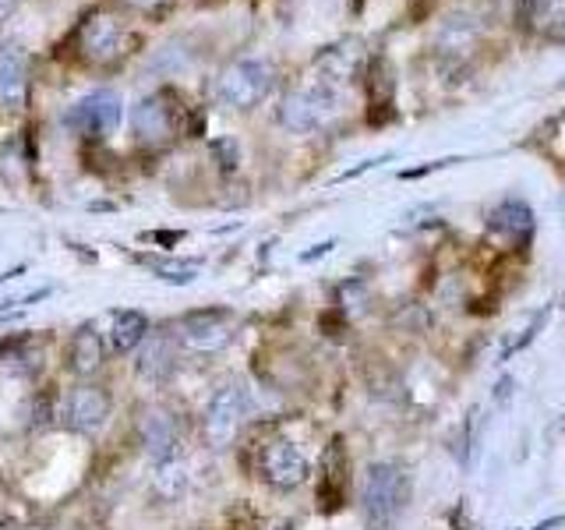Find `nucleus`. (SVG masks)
I'll return each mask as SVG.
<instances>
[{"label": "nucleus", "instance_id": "nucleus-1", "mask_svg": "<svg viewBox=\"0 0 565 530\" xmlns=\"http://www.w3.org/2000/svg\"><path fill=\"white\" fill-rule=\"evenodd\" d=\"M406 499H411V481H406L399 464H393V459L367 464L361 485V512L367 530H396Z\"/></svg>", "mask_w": 565, "mask_h": 530}, {"label": "nucleus", "instance_id": "nucleus-2", "mask_svg": "<svg viewBox=\"0 0 565 530\" xmlns=\"http://www.w3.org/2000/svg\"><path fill=\"white\" fill-rule=\"evenodd\" d=\"M135 43H138V35L131 32V25L106 8L88 11L78 25V53H82L85 64L114 67L128 57V53L135 50Z\"/></svg>", "mask_w": 565, "mask_h": 530}, {"label": "nucleus", "instance_id": "nucleus-3", "mask_svg": "<svg viewBox=\"0 0 565 530\" xmlns=\"http://www.w3.org/2000/svg\"><path fill=\"white\" fill-rule=\"evenodd\" d=\"M335 110H340V93H335V85L329 78H315L311 85L294 88V93L282 96L279 124L294 135H311L318 128H326V124L335 117Z\"/></svg>", "mask_w": 565, "mask_h": 530}, {"label": "nucleus", "instance_id": "nucleus-4", "mask_svg": "<svg viewBox=\"0 0 565 530\" xmlns=\"http://www.w3.org/2000/svg\"><path fill=\"white\" fill-rule=\"evenodd\" d=\"M276 71L269 61L244 57L223 67V75L216 78V99L226 110H255V106L273 93Z\"/></svg>", "mask_w": 565, "mask_h": 530}, {"label": "nucleus", "instance_id": "nucleus-5", "mask_svg": "<svg viewBox=\"0 0 565 530\" xmlns=\"http://www.w3.org/2000/svg\"><path fill=\"white\" fill-rule=\"evenodd\" d=\"M247 421V389L241 382H226L212 393L202 414V438L209 449H230Z\"/></svg>", "mask_w": 565, "mask_h": 530}, {"label": "nucleus", "instance_id": "nucleus-6", "mask_svg": "<svg viewBox=\"0 0 565 530\" xmlns=\"http://www.w3.org/2000/svg\"><path fill=\"white\" fill-rule=\"evenodd\" d=\"M258 477L276 491H297L311 477V459L294 438H269L258 446Z\"/></svg>", "mask_w": 565, "mask_h": 530}, {"label": "nucleus", "instance_id": "nucleus-7", "mask_svg": "<svg viewBox=\"0 0 565 530\" xmlns=\"http://www.w3.org/2000/svg\"><path fill=\"white\" fill-rule=\"evenodd\" d=\"M131 124H135L138 146L163 149L181 135V106H177L173 93H152L146 99H138Z\"/></svg>", "mask_w": 565, "mask_h": 530}, {"label": "nucleus", "instance_id": "nucleus-8", "mask_svg": "<svg viewBox=\"0 0 565 530\" xmlns=\"http://www.w3.org/2000/svg\"><path fill=\"white\" fill-rule=\"evenodd\" d=\"M230 340H234V315L226 308L188 311L177 322V343L191 353H220Z\"/></svg>", "mask_w": 565, "mask_h": 530}, {"label": "nucleus", "instance_id": "nucleus-9", "mask_svg": "<svg viewBox=\"0 0 565 530\" xmlns=\"http://www.w3.org/2000/svg\"><path fill=\"white\" fill-rule=\"evenodd\" d=\"M120 114H124V106L114 88H96V93L82 96L75 106H71L64 120L71 131L88 135V138H103V135L117 131Z\"/></svg>", "mask_w": 565, "mask_h": 530}, {"label": "nucleus", "instance_id": "nucleus-10", "mask_svg": "<svg viewBox=\"0 0 565 530\" xmlns=\"http://www.w3.org/2000/svg\"><path fill=\"white\" fill-rule=\"evenodd\" d=\"M110 393L99 385H78L71 389L64 406H61V421L64 428L78 432V435H96L106 421H110Z\"/></svg>", "mask_w": 565, "mask_h": 530}, {"label": "nucleus", "instance_id": "nucleus-11", "mask_svg": "<svg viewBox=\"0 0 565 530\" xmlns=\"http://www.w3.org/2000/svg\"><path fill=\"white\" fill-rule=\"evenodd\" d=\"M318 509L335 512L343 509L347 491H350V459L343 453V442L332 438V446L322 456V467H318Z\"/></svg>", "mask_w": 565, "mask_h": 530}, {"label": "nucleus", "instance_id": "nucleus-12", "mask_svg": "<svg viewBox=\"0 0 565 530\" xmlns=\"http://www.w3.org/2000/svg\"><path fill=\"white\" fill-rule=\"evenodd\" d=\"M141 432V446L156 459V464H170L177 459V446H181V428H177V417L167 406H149L138 421Z\"/></svg>", "mask_w": 565, "mask_h": 530}, {"label": "nucleus", "instance_id": "nucleus-13", "mask_svg": "<svg viewBox=\"0 0 565 530\" xmlns=\"http://www.w3.org/2000/svg\"><path fill=\"white\" fill-rule=\"evenodd\" d=\"M29 103V57L11 43H0V110H22Z\"/></svg>", "mask_w": 565, "mask_h": 530}, {"label": "nucleus", "instance_id": "nucleus-14", "mask_svg": "<svg viewBox=\"0 0 565 530\" xmlns=\"http://www.w3.org/2000/svg\"><path fill=\"white\" fill-rule=\"evenodd\" d=\"M435 46L441 57H452V61L470 57V53L481 46V25H477L470 14H452L441 22Z\"/></svg>", "mask_w": 565, "mask_h": 530}, {"label": "nucleus", "instance_id": "nucleus-15", "mask_svg": "<svg viewBox=\"0 0 565 530\" xmlns=\"http://www.w3.org/2000/svg\"><path fill=\"white\" fill-rule=\"evenodd\" d=\"M173 340H177V332H149L146 336V343H141L138 350V375L141 379H149V382H163L170 379V371H173V361H177V353H173Z\"/></svg>", "mask_w": 565, "mask_h": 530}, {"label": "nucleus", "instance_id": "nucleus-16", "mask_svg": "<svg viewBox=\"0 0 565 530\" xmlns=\"http://www.w3.org/2000/svg\"><path fill=\"white\" fill-rule=\"evenodd\" d=\"M488 230L494 234H505L509 241L526 244L530 234H534V212H530L526 202L520 199H505L488 212Z\"/></svg>", "mask_w": 565, "mask_h": 530}, {"label": "nucleus", "instance_id": "nucleus-17", "mask_svg": "<svg viewBox=\"0 0 565 530\" xmlns=\"http://www.w3.org/2000/svg\"><path fill=\"white\" fill-rule=\"evenodd\" d=\"M103 361H106L103 336L93 326H82L67 343V368L75 371V375L88 379V375H96V371L103 368Z\"/></svg>", "mask_w": 565, "mask_h": 530}, {"label": "nucleus", "instance_id": "nucleus-18", "mask_svg": "<svg viewBox=\"0 0 565 530\" xmlns=\"http://www.w3.org/2000/svg\"><path fill=\"white\" fill-rule=\"evenodd\" d=\"M149 336V318L135 311V308H124L114 311V322H110V350L114 353H131L135 347L146 343Z\"/></svg>", "mask_w": 565, "mask_h": 530}, {"label": "nucleus", "instance_id": "nucleus-19", "mask_svg": "<svg viewBox=\"0 0 565 530\" xmlns=\"http://www.w3.org/2000/svg\"><path fill=\"white\" fill-rule=\"evenodd\" d=\"M526 25L534 32H541V35L562 40V35H565V0H530Z\"/></svg>", "mask_w": 565, "mask_h": 530}, {"label": "nucleus", "instance_id": "nucleus-20", "mask_svg": "<svg viewBox=\"0 0 565 530\" xmlns=\"http://www.w3.org/2000/svg\"><path fill=\"white\" fill-rule=\"evenodd\" d=\"M0 364L8 371H18V375H35L43 368V347L35 340H14L0 350Z\"/></svg>", "mask_w": 565, "mask_h": 530}, {"label": "nucleus", "instance_id": "nucleus-21", "mask_svg": "<svg viewBox=\"0 0 565 530\" xmlns=\"http://www.w3.org/2000/svg\"><path fill=\"white\" fill-rule=\"evenodd\" d=\"M188 485H191V474H188V467L181 464V459H170V464H159V470H156V491L163 495V499H181V495L188 491Z\"/></svg>", "mask_w": 565, "mask_h": 530}, {"label": "nucleus", "instance_id": "nucleus-22", "mask_svg": "<svg viewBox=\"0 0 565 530\" xmlns=\"http://www.w3.org/2000/svg\"><path fill=\"white\" fill-rule=\"evenodd\" d=\"M152 273L167 283H177V287H188V283L199 276V265L194 262H152Z\"/></svg>", "mask_w": 565, "mask_h": 530}, {"label": "nucleus", "instance_id": "nucleus-23", "mask_svg": "<svg viewBox=\"0 0 565 530\" xmlns=\"http://www.w3.org/2000/svg\"><path fill=\"white\" fill-rule=\"evenodd\" d=\"M364 305H367V287H364V283H358V279L343 283V287H340V311H343V318L364 311Z\"/></svg>", "mask_w": 565, "mask_h": 530}, {"label": "nucleus", "instance_id": "nucleus-24", "mask_svg": "<svg viewBox=\"0 0 565 530\" xmlns=\"http://www.w3.org/2000/svg\"><path fill=\"white\" fill-rule=\"evenodd\" d=\"M544 322H547V308L534 315V322H530V326H526V332L520 336V340H516V343H512V347L505 350V358H509V353H512V350H526L530 343H534V336L541 332V326H544Z\"/></svg>", "mask_w": 565, "mask_h": 530}, {"label": "nucleus", "instance_id": "nucleus-25", "mask_svg": "<svg viewBox=\"0 0 565 530\" xmlns=\"http://www.w3.org/2000/svg\"><path fill=\"white\" fill-rule=\"evenodd\" d=\"M212 152L223 156V170H234L237 167V141L234 138H220V141H212Z\"/></svg>", "mask_w": 565, "mask_h": 530}, {"label": "nucleus", "instance_id": "nucleus-26", "mask_svg": "<svg viewBox=\"0 0 565 530\" xmlns=\"http://www.w3.org/2000/svg\"><path fill=\"white\" fill-rule=\"evenodd\" d=\"M393 159V152H385V156H379V159H364V163H358L353 170H343L340 177H335V184H343V181H353V177H361V173H367V170H375V167H382V163H388Z\"/></svg>", "mask_w": 565, "mask_h": 530}, {"label": "nucleus", "instance_id": "nucleus-27", "mask_svg": "<svg viewBox=\"0 0 565 530\" xmlns=\"http://www.w3.org/2000/svg\"><path fill=\"white\" fill-rule=\"evenodd\" d=\"M459 163V159H438V163H428V167H417V170H399V181H417V177H428L441 167H452Z\"/></svg>", "mask_w": 565, "mask_h": 530}, {"label": "nucleus", "instance_id": "nucleus-28", "mask_svg": "<svg viewBox=\"0 0 565 530\" xmlns=\"http://www.w3.org/2000/svg\"><path fill=\"white\" fill-rule=\"evenodd\" d=\"M332 247H335V241H322V244H315L311 252H305V255H300V262L308 265V262H315V258H326V255L332 252Z\"/></svg>", "mask_w": 565, "mask_h": 530}, {"label": "nucleus", "instance_id": "nucleus-29", "mask_svg": "<svg viewBox=\"0 0 565 530\" xmlns=\"http://www.w3.org/2000/svg\"><path fill=\"white\" fill-rule=\"evenodd\" d=\"M181 237H184L181 230H170V234H167V230H159V234H152V241H159V244H177Z\"/></svg>", "mask_w": 565, "mask_h": 530}, {"label": "nucleus", "instance_id": "nucleus-30", "mask_svg": "<svg viewBox=\"0 0 565 530\" xmlns=\"http://www.w3.org/2000/svg\"><path fill=\"white\" fill-rule=\"evenodd\" d=\"M558 527H565V512H558V517H552V520L537 523L534 530H558Z\"/></svg>", "mask_w": 565, "mask_h": 530}, {"label": "nucleus", "instance_id": "nucleus-31", "mask_svg": "<svg viewBox=\"0 0 565 530\" xmlns=\"http://www.w3.org/2000/svg\"><path fill=\"white\" fill-rule=\"evenodd\" d=\"M14 8H18V0H0V22H4V18H8Z\"/></svg>", "mask_w": 565, "mask_h": 530}, {"label": "nucleus", "instance_id": "nucleus-32", "mask_svg": "<svg viewBox=\"0 0 565 530\" xmlns=\"http://www.w3.org/2000/svg\"><path fill=\"white\" fill-rule=\"evenodd\" d=\"M509 389H512V379H502V382H499V393H494V400L502 403V400L509 396Z\"/></svg>", "mask_w": 565, "mask_h": 530}, {"label": "nucleus", "instance_id": "nucleus-33", "mask_svg": "<svg viewBox=\"0 0 565 530\" xmlns=\"http://www.w3.org/2000/svg\"><path fill=\"white\" fill-rule=\"evenodd\" d=\"M128 4H135V8H141V11H149V8L159 4V0H128Z\"/></svg>", "mask_w": 565, "mask_h": 530}, {"label": "nucleus", "instance_id": "nucleus-34", "mask_svg": "<svg viewBox=\"0 0 565 530\" xmlns=\"http://www.w3.org/2000/svg\"><path fill=\"white\" fill-rule=\"evenodd\" d=\"M273 530H297V523H294V520H282V523H276Z\"/></svg>", "mask_w": 565, "mask_h": 530}, {"label": "nucleus", "instance_id": "nucleus-35", "mask_svg": "<svg viewBox=\"0 0 565 530\" xmlns=\"http://www.w3.org/2000/svg\"><path fill=\"white\" fill-rule=\"evenodd\" d=\"M558 88H565V75H562V78H558Z\"/></svg>", "mask_w": 565, "mask_h": 530}]
</instances>
